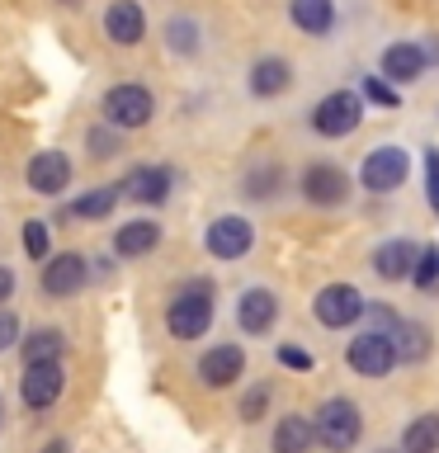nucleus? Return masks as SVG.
<instances>
[{
  "label": "nucleus",
  "mask_w": 439,
  "mask_h": 453,
  "mask_svg": "<svg viewBox=\"0 0 439 453\" xmlns=\"http://www.w3.org/2000/svg\"><path fill=\"white\" fill-rule=\"evenodd\" d=\"M317 444L331 453H350L364 439V411L350 402V396H326L317 406Z\"/></svg>",
  "instance_id": "obj_2"
},
{
  "label": "nucleus",
  "mask_w": 439,
  "mask_h": 453,
  "mask_svg": "<svg viewBox=\"0 0 439 453\" xmlns=\"http://www.w3.org/2000/svg\"><path fill=\"white\" fill-rule=\"evenodd\" d=\"M208 326H212V283L194 279V283H184V288L170 297L166 331L175 340H198V335H208Z\"/></svg>",
  "instance_id": "obj_1"
},
{
  "label": "nucleus",
  "mask_w": 439,
  "mask_h": 453,
  "mask_svg": "<svg viewBox=\"0 0 439 453\" xmlns=\"http://www.w3.org/2000/svg\"><path fill=\"white\" fill-rule=\"evenodd\" d=\"M14 340H19V317H10V311H0V354H5Z\"/></svg>",
  "instance_id": "obj_35"
},
{
  "label": "nucleus",
  "mask_w": 439,
  "mask_h": 453,
  "mask_svg": "<svg viewBox=\"0 0 439 453\" xmlns=\"http://www.w3.org/2000/svg\"><path fill=\"white\" fill-rule=\"evenodd\" d=\"M156 113V99L147 85H113V90L104 95V123L119 127V133H133V127H147Z\"/></svg>",
  "instance_id": "obj_3"
},
{
  "label": "nucleus",
  "mask_w": 439,
  "mask_h": 453,
  "mask_svg": "<svg viewBox=\"0 0 439 453\" xmlns=\"http://www.w3.org/2000/svg\"><path fill=\"white\" fill-rule=\"evenodd\" d=\"M123 194L137 198V203H166L170 170H161V165H133V170H127V180H123Z\"/></svg>",
  "instance_id": "obj_19"
},
{
  "label": "nucleus",
  "mask_w": 439,
  "mask_h": 453,
  "mask_svg": "<svg viewBox=\"0 0 439 453\" xmlns=\"http://www.w3.org/2000/svg\"><path fill=\"white\" fill-rule=\"evenodd\" d=\"M364 95L374 99V104H388V109H397V104H402V95H397V85H388L382 76H368V81H364Z\"/></svg>",
  "instance_id": "obj_30"
},
{
  "label": "nucleus",
  "mask_w": 439,
  "mask_h": 453,
  "mask_svg": "<svg viewBox=\"0 0 439 453\" xmlns=\"http://www.w3.org/2000/svg\"><path fill=\"white\" fill-rule=\"evenodd\" d=\"M10 293H14V269L0 265V303H10Z\"/></svg>",
  "instance_id": "obj_36"
},
{
  "label": "nucleus",
  "mask_w": 439,
  "mask_h": 453,
  "mask_svg": "<svg viewBox=\"0 0 439 453\" xmlns=\"http://www.w3.org/2000/svg\"><path fill=\"white\" fill-rule=\"evenodd\" d=\"M425 52L420 42H392L388 52H382V76H388L392 85H411L425 76Z\"/></svg>",
  "instance_id": "obj_16"
},
{
  "label": "nucleus",
  "mask_w": 439,
  "mask_h": 453,
  "mask_svg": "<svg viewBox=\"0 0 439 453\" xmlns=\"http://www.w3.org/2000/svg\"><path fill=\"white\" fill-rule=\"evenodd\" d=\"M119 194H123V184H99V189L81 194L76 203H71V212H76V218H85V222H95V218H109V212H113V203H119Z\"/></svg>",
  "instance_id": "obj_26"
},
{
  "label": "nucleus",
  "mask_w": 439,
  "mask_h": 453,
  "mask_svg": "<svg viewBox=\"0 0 439 453\" xmlns=\"http://www.w3.org/2000/svg\"><path fill=\"white\" fill-rule=\"evenodd\" d=\"M293 85V66L283 62V57H260V62L250 66V90L260 99H274Z\"/></svg>",
  "instance_id": "obj_21"
},
{
  "label": "nucleus",
  "mask_w": 439,
  "mask_h": 453,
  "mask_svg": "<svg viewBox=\"0 0 439 453\" xmlns=\"http://www.w3.org/2000/svg\"><path fill=\"white\" fill-rule=\"evenodd\" d=\"M42 453H71L66 439H52V444H42Z\"/></svg>",
  "instance_id": "obj_37"
},
{
  "label": "nucleus",
  "mask_w": 439,
  "mask_h": 453,
  "mask_svg": "<svg viewBox=\"0 0 439 453\" xmlns=\"http://www.w3.org/2000/svg\"><path fill=\"white\" fill-rule=\"evenodd\" d=\"M90 151L99 161H109V156L119 151V127H90Z\"/></svg>",
  "instance_id": "obj_32"
},
{
  "label": "nucleus",
  "mask_w": 439,
  "mask_h": 453,
  "mask_svg": "<svg viewBox=\"0 0 439 453\" xmlns=\"http://www.w3.org/2000/svg\"><path fill=\"white\" fill-rule=\"evenodd\" d=\"M279 321V297L269 293V288H246L241 293V303H236V326L246 335H265L269 326Z\"/></svg>",
  "instance_id": "obj_14"
},
{
  "label": "nucleus",
  "mask_w": 439,
  "mask_h": 453,
  "mask_svg": "<svg viewBox=\"0 0 439 453\" xmlns=\"http://www.w3.org/2000/svg\"><path fill=\"white\" fill-rule=\"evenodd\" d=\"M289 14L293 24L303 28V34H326V28L335 24V0H289Z\"/></svg>",
  "instance_id": "obj_23"
},
{
  "label": "nucleus",
  "mask_w": 439,
  "mask_h": 453,
  "mask_svg": "<svg viewBox=\"0 0 439 453\" xmlns=\"http://www.w3.org/2000/svg\"><path fill=\"white\" fill-rule=\"evenodd\" d=\"M265 406H269V388H265V382H255V388L241 396V420H260Z\"/></svg>",
  "instance_id": "obj_29"
},
{
  "label": "nucleus",
  "mask_w": 439,
  "mask_h": 453,
  "mask_svg": "<svg viewBox=\"0 0 439 453\" xmlns=\"http://www.w3.org/2000/svg\"><path fill=\"white\" fill-rule=\"evenodd\" d=\"M378 453H402V449H378Z\"/></svg>",
  "instance_id": "obj_38"
},
{
  "label": "nucleus",
  "mask_w": 439,
  "mask_h": 453,
  "mask_svg": "<svg viewBox=\"0 0 439 453\" xmlns=\"http://www.w3.org/2000/svg\"><path fill=\"white\" fill-rule=\"evenodd\" d=\"M364 311H368V303L354 283H326L317 293V303H312V317L321 326H331V331H345V326H354L364 317Z\"/></svg>",
  "instance_id": "obj_5"
},
{
  "label": "nucleus",
  "mask_w": 439,
  "mask_h": 453,
  "mask_svg": "<svg viewBox=\"0 0 439 453\" xmlns=\"http://www.w3.org/2000/svg\"><path fill=\"white\" fill-rule=\"evenodd\" d=\"M156 241H161V226H156L151 218H137V222H127V226L113 232V250H119L123 260H137V255L156 250Z\"/></svg>",
  "instance_id": "obj_20"
},
{
  "label": "nucleus",
  "mask_w": 439,
  "mask_h": 453,
  "mask_svg": "<svg viewBox=\"0 0 439 453\" xmlns=\"http://www.w3.org/2000/svg\"><path fill=\"white\" fill-rule=\"evenodd\" d=\"M345 364L354 368V373H364V378H382V373H392V364H402V359H397L392 335L368 331V335H359V340L345 345Z\"/></svg>",
  "instance_id": "obj_6"
},
{
  "label": "nucleus",
  "mask_w": 439,
  "mask_h": 453,
  "mask_svg": "<svg viewBox=\"0 0 439 453\" xmlns=\"http://www.w3.org/2000/svg\"><path fill=\"white\" fill-rule=\"evenodd\" d=\"M402 453H439V411H425L406 425Z\"/></svg>",
  "instance_id": "obj_24"
},
{
  "label": "nucleus",
  "mask_w": 439,
  "mask_h": 453,
  "mask_svg": "<svg viewBox=\"0 0 439 453\" xmlns=\"http://www.w3.org/2000/svg\"><path fill=\"white\" fill-rule=\"evenodd\" d=\"M104 34L119 42V48L142 42V34H147V14H142L137 0H113V5L104 10Z\"/></svg>",
  "instance_id": "obj_15"
},
{
  "label": "nucleus",
  "mask_w": 439,
  "mask_h": 453,
  "mask_svg": "<svg viewBox=\"0 0 439 453\" xmlns=\"http://www.w3.org/2000/svg\"><path fill=\"white\" fill-rule=\"evenodd\" d=\"M359 123H364V95H354V90H331L312 109V127L321 137H350Z\"/></svg>",
  "instance_id": "obj_4"
},
{
  "label": "nucleus",
  "mask_w": 439,
  "mask_h": 453,
  "mask_svg": "<svg viewBox=\"0 0 439 453\" xmlns=\"http://www.w3.org/2000/svg\"><path fill=\"white\" fill-rule=\"evenodd\" d=\"M250 246H255V226L246 218H218L208 226V250L218 260H241Z\"/></svg>",
  "instance_id": "obj_12"
},
{
  "label": "nucleus",
  "mask_w": 439,
  "mask_h": 453,
  "mask_svg": "<svg viewBox=\"0 0 439 453\" xmlns=\"http://www.w3.org/2000/svg\"><path fill=\"white\" fill-rule=\"evenodd\" d=\"M85 279H90V260H85V255H76V250L52 255V260L42 265V293H48V297H71V293H81Z\"/></svg>",
  "instance_id": "obj_10"
},
{
  "label": "nucleus",
  "mask_w": 439,
  "mask_h": 453,
  "mask_svg": "<svg viewBox=\"0 0 439 453\" xmlns=\"http://www.w3.org/2000/svg\"><path fill=\"white\" fill-rule=\"evenodd\" d=\"M312 444H317V425H312L307 416H279L274 434H269V449L274 453H312Z\"/></svg>",
  "instance_id": "obj_18"
},
{
  "label": "nucleus",
  "mask_w": 439,
  "mask_h": 453,
  "mask_svg": "<svg viewBox=\"0 0 439 453\" xmlns=\"http://www.w3.org/2000/svg\"><path fill=\"white\" fill-rule=\"evenodd\" d=\"M62 388H66L62 364H28L24 378H19V396H24L28 411H48V406H57Z\"/></svg>",
  "instance_id": "obj_9"
},
{
  "label": "nucleus",
  "mask_w": 439,
  "mask_h": 453,
  "mask_svg": "<svg viewBox=\"0 0 439 453\" xmlns=\"http://www.w3.org/2000/svg\"><path fill=\"white\" fill-rule=\"evenodd\" d=\"M425 198H430V208H439V151L435 147L425 151Z\"/></svg>",
  "instance_id": "obj_33"
},
{
  "label": "nucleus",
  "mask_w": 439,
  "mask_h": 453,
  "mask_svg": "<svg viewBox=\"0 0 439 453\" xmlns=\"http://www.w3.org/2000/svg\"><path fill=\"white\" fill-rule=\"evenodd\" d=\"M406 170H411V156H406L402 147H378V151L364 156L359 184H364L368 194H392L397 184L406 180Z\"/></svg>",
  "instance_id": "obj_7"
},
{
  "label": "nucleus",
  "mask_w": 439,
  "mask_h": 453,
  "mask_svg": "<svg viewBox=\"0 0 439 453\" xmlns=\"http://www.w3.org/2000/svg\"><path fill=\"white\" fill-rule=\"evenodd\" d=\"M166 38H170V48H175V52H194L198 48V28L189 19H170L166 24Z\"/></svg>",
  "instance_id": "obj_28"
},
{
  "label": "nucleus",
  "mask_w": 439,
  "mask_h": 453,
  "mask_svg": "<svg viewBox=\"0 0 439 453\" xmlns=\"http://www.w3.org/2000/svg\"><path fill=\"white\" fill-rule=\"evenodd\" d=\"M416 265H420V250L411 246V241H382L374 250V269L382 279H416Z\"/></svg>",
  "instance_id": "obj_17"
},
{
  "label": "nucleus",
  "mask_w": 439,
  "mask_h": 453,
  "mask_svg": "<svg viewBox=\"0 0 439 453\" xmlns=\"http://www.w3.org/2000/svg\"><path fill=\"white\" fill-rule=\"evenodd\" d=\"M430 326H420V321H402V326H392V345H397V359L402 364H420L425 354H430Z\"/></svg>",
  "instance_id": "obj_22"
},
{
  "label": "nucleus",
  "mask_w": 439,
  "mask_h": 453,
  "mask_svg": "<svg viewBox=\"0 0 439 453\" xmlns=\"http://www.w3.org/2000/svg\"><path fill=\"white\" fill-rule=\"evenodd\" d=\"M62 349H66L62 331H34L28 340H19L24 368H28V364H62Z\"/></svg>",
  "instance_id": "obj_25"
},
{
  "label": "nucleus",
  "mask_w": 439,
  "mask_h": 453,
  "mask_svg": "<svg viewBox=\"0 0 439 453\" xmlns=\"http://www.w3.org/2000/svg\"><path fill=\"white\" fill-rule=\"evenodd\" d=\"M435 279H439V250L425 246L420 250V265H416V279H411V283H416V288H430Z\"/></svg>",
  "instance_id": "obj_31"
},
{
  "label": "nucleus",
  "mask_w": 439,
  "mask_h": 453,
  "mask_svg": "<svg viewBox=\"0 0 439 453\" xmlns=\"http://www.w3.org/2000/svg\"><path fill=\"white\" fill-rule=\"evenodd\" d=\"M274 359H279L283 368H297V373H307V368H312V354L293 349V345H279V349H274Z\"/></svg>",
  "instance_id": "obj_34"
},
{
  "label": "nucleus",
  "mask_w": 439,
  "mask_h": 453,
  "mask_svg": "<svg viewBox=\"0 0 439 453\" xmlns=\"http://www.w3.org/2000/svg\"><path fill=\"white\" fill-rule=\"evenodd\" d=\"M0 420H5V402H0Z\"/></svg>",
  "instance_id": "obj_39"
},
{
  "label": "nucleus",
  "mask_w": 439,
  "mask_h": 453,
  "mask_svg": "<svg viewBox=\"0 0 439 453\" xmlns=\"http://www.w3.org/2000/svg\"><path fill=\"white\" fill-rule=\"evenodd\" d=\"M350 175L340 165L331 161H317V165H307L303 170V194H307V203H317V208H335V203H345L350 198Z\"/></svg>",
  "instance_id": "obj_8"
},
{
  "label": "nucleus",
  "mask_w": 439,
  "mask_h": 453,
  "mask_svg": "<svg viewBox=\"0 0 439 453\" xmlns=\"http://www.w3.org/2000/svg\"><path fill=\"white\" fill-rule=\"evenodd\" d=\"M246 373V349L241 345H212L204 359H198V378L208 388H232V382Z\"/></svg>",
  "instance_id": "obj_13"
},
{
  "label": "nucleus",
  "mask_w": 439,
  "mask_h": 453,
  "mask_svg": "<svg viewBox=\"0 0 439 453\" xmlns=\"http://www.w3.org/2000/svg\"><path fill=\"white\" fill-rule=\"evenodd\" d=\"M24 250L34 255V260H52V255H48V222H42V218L24 222Z\"/></svg>",
  "instance_id": "obj_27"
},
{
  "label": "nucleus",
  "mask_w": 439,
  "mask_h": 453,
  "mask_svg": "<svg viewBox=\"0 0 439 453\" xmlns=\"http://www.w3.org/2000/svg\"><path fill=\"white\" fill-rule=\"evenodd\" d=\"M71 184V161H66V151H38L34 161H28V189L42 194V198H57Z\"/></svg>",
  "instance_id": "obj_11"
}]
</instances>
